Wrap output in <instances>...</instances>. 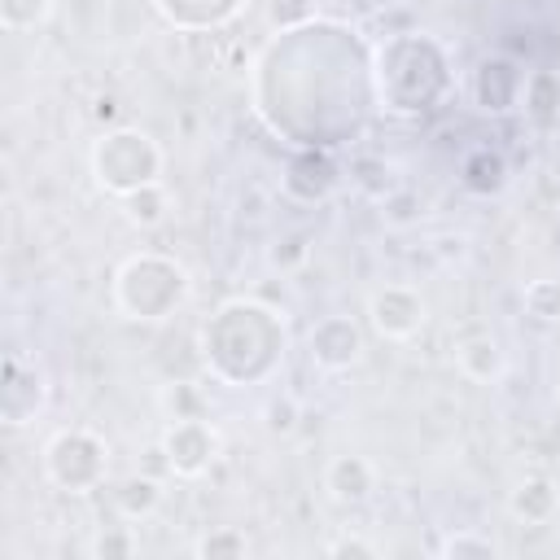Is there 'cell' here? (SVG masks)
<instances>
[{
	"instance_id": "6da1fadb",
	"label": "cell",
	"mask_w": 560,
	"mask_h": 560,
	"mask_svg": "<svg viewBox=\"0 0 560 560\" xmlns=\"http://www.w3.org/2000/svg\"><path fill=\"white\" fill-rule=\"evenodd\" d=\"M158 149L149 144V136L140 131H118L109 140L96 144V175L109 192H136V188H149L158 179Z\"/></svg>"
},
{
	"instance_id": "7a4b0ae2",
	"label": "cell",
	"mask_w": 560,
	"mask_h": 560,
	"mask_svg": "<svg viewBox=\"0 0 560 560\" xmlns=\"http://www.w3.org/2000/svg\"><path fill=\"white\" fill-rule=\"evenodd\" d=\"M48 472H52L57 486L83 494L105 472V446L83 429H66V433H57L48 442Z\"/></svg>"
},
{
	"instance_id": "3957f363",
	"label": "cell",
	"mask_w": 560,
	"mask_h": 560,
	"mask_svg": "<svg viewBox=\"0 0 560 560\" xmlns=\"http://www.w3.org/2000/svg\"><path fill=\"white\" fill-rule=\"evenodd\" d=\"M372 324L381 337H411L424 324V302L402 284H385L372 293Z\"/></svg>"
},
{
	"instance_id": "277c9868",
	"label": "cell",
	"mask_w": 560,
	"mask_h": 560,
	"mask_svg": "<svg viewBox=\"0 0 560 560\" xmlns=\"http://www.w3.org/2000/svg\"><path fill=\"white\" fill-rule=\"evenodd\" d=\"M359 350H363V337H359V328L346 315H328L311 332V359L319 368H332V372L337 368H350L359 359Z\"/></svg>"
},
{
	"instance_id": "5b68a950",
	"label": "cell",
	"mask_w": 560,
	"mask_h": 560,
	"mask_svg": "<svg viewBox=\"0 0 560 560\" xmlns=\"http://www.w3.org/2000/svg\"><path fill=\"white\" fill-rule=\"evenodd\" d=\"M214 451H219V438H214V429H206L201 420H179V424L166 433V459H171V468L184 472V477L201 472V468L214 459Z\"/></svg>"
},
{
	"instance_id": "8992f818",
	"label": "cell",
	"mask_w": 560,
	"mask_h": 560,
	"mask_svg": "<svg viewBox=\"0 0 560 560\" xmlns=\"http://www.w3.org/2000/svg\"><path fill=\"white\" fill-rule=\"evenodd\" d=\"M324 481H328V490H332L341 503H363V499L372 494L376 472H372V464L359 459V455H337V459L328 464Z\"/></svg>"
},
{
	"instance_id": "52a82bcc",
	"label": "cell",
	"mask_w": 560,
	"mask_h": 560,
	"mask_svg": "<svg viewBox=\"0 0 560 560\" xmlns=\"http://www.w3.org/2000/svg\"><path fill=\"white\" fill-rule=\"evenodd\" d=\"M459 368H464L468 376H477V381L499 376V368H503V350H499V341H494L490 332L468 337V341L459 346Z\"/></svg>"
},
{
	"instance_id": "ba28073f",
	"label": "cell",
	"mask_w": 560,
	"mask_h": 560,
	"mask_svg": "<svg viewBox=\"0 0 560 560\" xmlns=\"http://www.w3.org/2000/svg\"><path fill=\"white\" fill-rule=\"evenodd\" d=\"M551 508H556V494H551V481H542V477L521 481L516 494H512V512L525 516V521H547Z\"/></svg>"
},
{
	"instance_id": "9c48e42d",
	"label": "cell",
	"mask_w": 560,
	"mask_h": 560,
	"mask_svg": "<svg viewBox=\"0 0 560 560\" xmlns=\"http://www.w3.org/2000/svg\"><path fill=\"white\" fill-rule=\"evenodd\" d=\"M52 0H0V22L9 31H26V26H39L48 18Z\"/></svg>"
},
{
	"instance_id": "30bf717a",
	"label": "cell",
	"mask_w": 560,
	"mask_h": 560,
	"mask_svg": "<svg viewBox=\"0 0 560 560\" xmlns=\"http://www.w3.org/2000/svg\"><path fill=\"white\" fill-rule=\"evenodd\" d=\"M525 311H529L534 319H542V324L560 319V284H556V280H534V284L525 289Z\"/></svg>"
},
{
	"instance_id": "8fae6325",
	"label": "cell",
	"mask_w": 560,
	"mask_h": 560,
	"mask_svg": "<svg viewBox=\"0 0 560 560\" xmlns=\"http://www.w3.org/2000/svg\"><path fill=\"white\" fill-rule=\"evenodd\" d=\"M118 503H122V512H127V516L149 512V508L158 503V481H149V477L127 481V486H122V494H118Z\"/></svg>"
},
{
	"instance_id": "7c38bea8",
	"label": "cell",
	"mask_w": 560,
	"mask_h": 560,
	"mask_svg": "<svg viewBox=\"0 0 560 560\" xmlns=\"http://www.w3.org/2000/svg\"><path fill=\"white\" fill-rule=\"evenodd\" d=\"M127 214H131L136 223H158V219H162V192H158L153 184L127 192Z\"/></svg>"
},
{
	"instance_id": "4fadbf2b",
	"label": "cell",
	"mask_w": 560,
	"mask_h": 560,
	"mask_svg": "<svg viewBox=\"0 0 560 560\" xmlns=\"http://www.w3.org/2000/svg\"><path fill=\"white\" fill-rule=\"evenodd\" d=\"M499 547L490 542V538H477V534H451L446 542H442V556H494Z\"/></svg>"
},
{
	"instance_id": "5bb4252c",
	"label": "cell",
	"mask_w": 560,
	"mask_h": 560,
	"mask_svg": "<svg viewBox=\"0 0 560 560\" xmlns=\"http://www.w3.org/2000/svg\"><path fill=\"white\" fill-rule=\"evenodd\" d=\"M197 551H201V556H223V551H232V556H241V551H245V538H241V534H228V529H223V534H214V538H206V542H201Z\"/></svg>"
},
{
	"instance_id": "9a60e30c",
	"label": "cell",
	"mask_w": 560,
	"mask_h": 560,
	"mask_svg": "<svg viewBox=\"0 0 560 560\" xmlns=\"http://www.w3.org/2000/svg\"><path fill=\"white\" fill-rule=\"evenodd\" d=\"M306 13H311L306 0H271V22H280V26H293V22H302Z\"/></svg>"
},
{
	"instance_id": "2e32d148",
	"label": "cell",
	"mask_w": 560,
	"mask_h": 560,
	"mask_svg": "<svg viewBox=\"0 0 560 560\" xmlns=\"http://www.w3.org/2000/svg\"><path fill=\"white\" fill-rule=\"evenodd\" d=\"M328 551L332 556H376V547L372 542H359V538H337Z\"/></svg>"
},
{
	"instance_id": "e0dca14e",
	"label": "cell",
	"mask_w": 560,
	"mask_h": 560,
	"mask_svg": "<svg viewBox=\"0 0 560 560\" xmlns=\"http://www.w3.org/2000/svg\"><path fill=\"white\" fill-rule=\"evenodd\" d=\"M289 416H293V407H289V402H276V407H271V429H289V424H293Z\"/></svg>"
}]
</instances>
